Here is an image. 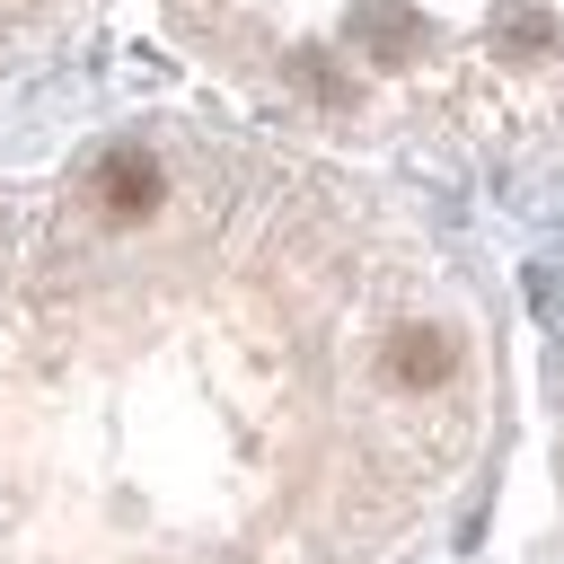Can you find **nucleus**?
Wrapping results in <instances>:
<instances>
[{"label": "nucleus", "mask_w": 564, "mask_h": 564, "mask_svg": "<svg viewBox=\"0 0 564 564\" xmlns=\"http://www.w3.org/2000/svg\"><path fill=\"white\" fill-rule=\"evenodd\" d=\"M88 203H97L115 229H132V220H150V212L167 203V176H159V159H150L141 141H123V150H106V159L88 167Z\"/></svg>", "instance_id": "f257e3e1"}, {"label": "nucleus", "mask_w": 564, "mask_h": 564, "mask_svg": "<svg viewBox=\"0 0 564 564\" xmlns=\"http://www.w3.org/2000/svg\"><path fill=\"white\" fill-rule=\"evenodd\" d=\"M388 379H397V388H449V379H458V335L432 326V317H405V326L388 335Z\"/></svg>", "instance_id": "f03ea898"}, {"label": "nucleus", "mask_w": 564, "mask_h": 564, "mask_svg": "<svg viewBox=\"0 0 564 564\" xmlns=\"http://www.w3.org/2000/svg\"><path fill=\"white\" fill-rule=\"evenodd\" d=\"M352 53H361L370 70H405V62L423 53V18H414L405 0H361V9H352Z\"/></svg>", "instance_id": "7ed1b4c3"}, {"label": "nucleus", "mask_w": 564, "mask_h": 564, "mask_svg": "<svg viewBox=\"0 0 564 564\" xmlns=\"http://www.w3.org/2000/svg\"><path fill=\"white\" fill-rule=\"evenodd\" d=\"M564 44V26H555V9H538V0H511V9H494V62H511V70H529V62H546Z\"/></svg>", "instance_id": "20e7f679"}]
</instances>
